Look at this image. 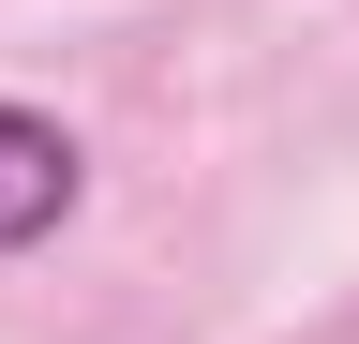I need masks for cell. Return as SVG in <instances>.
<instances>
[{"instance_id": "obj_1", "label": "cell", "mask_w": 359, "mask_h": 344, "mask_svg": "<svg viewBox=\"0 0 359 344\" xmlns=\"http://www.w3.org/2000/svg\"><path fill=\"white\" fill-rule=\"evenodd\" d=\"M75 195H90V150H75L45 105H0V254L60 240V225H75Z\"/></svg>"}]
</instances>
